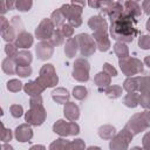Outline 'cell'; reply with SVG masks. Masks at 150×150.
Wrapping results in <instances>:
<instances>
[{
    "label": "cell",
    "instance_id": "6da1fadb",
    "mask_svg": "<svg viewBox=\"0 0 150 150\" xmlns=\"http://www.w3.org/2000/svg\"><path fill=\"white\" fill-rule=\"evenodd\" d=\"M137 21H138L137 19L123 12L118 19L111 22L109 27L110 36L117 42H123V43L132 42V40L138 34V29L135 27Z\"/></svg>",
    "mask_w": 150,
    "mask_h": 150
},
{
    "label": "cell",
    "instance_id": "7a4b0ae2",
    "mask_svg": "<svg viewBox=\"0 0 150 150\" xmlns=\"http://www.w3.org/2000/svg\"><path fill=\"white\" fill-rule=\"evenodd\" d=\"M47 117V111L43 107V100L41 95L32 96L29 98V110L25 114V120L28 124L39 127Z\"/></svg>",
    "mask_w": 150,
    "mask_h": 150
},
{
    "label": "cell",
    "instance_id": "3957f363",
    "mask_svg": "<svg viewBox=\"0 0 150 150\" xmlns=\"http://www.w3.org/2000/svg\"><path fill=\"white\" fill-rule=\"evenodd\" d=\"M124 128L132 135H137L150 128V110H144L131 116Z\"/></svg>",
    "mask_w": 150,
    "mask_h": 150
},
{
    "label": "cell",
    "instance_id": "277c9868",
    "mask_svg": "<svg viewBox=\"0 0 150 150\" xmlns=\"http://www.w3.org/2000/svg\"><path fill=\"white\" fill-rule=\"evenodd\" d=\"M118 66H120L122 73L127 77H132V75L139 74L144 69L143 62L141 60H138L137 57H132V56H128L125 59H120Z\"/></svg>",
    "mask_w": 150,
    "mask_h": 150
},
{
    "label": "cell",
    "instance_id": "5b68a950",
    "mask_svg": "<svg viewBox=\"0 0 150 150\" xmlns=\"http://www.w3.org/2000/svg\"><path fill=\"white\" fill-rule=\"evenodd\" d=\"M53 131L61 137L75 136V135L80 134V125L76 122L57 120L53 125Z\"/></svg>",
    "mask_w": 150,
    "mask_h": 150
},
{
    "label": "cell",
    "instance_id": "8992f818",
    "mask_svg": "<svg viewBox=\"0 0 150 150\" xmlns=\"http://www.w3.org/2000/svg\"><path fill=\"white\" fill-rule=\"evenodd\" d=\"M39 81L46 87V88H52L55 87L59 82V76L56 75L55 68L50 63H46L41 67L40 73H39Z\"/></svg>",
    "mask_w": 150,
    "mask_h": 150
},
{
    "label": "cell",
    "instance_id": "52a82bcc",
    "mask_svg": "<svg viewBox=\"0 0 150 150\" xmlns=\"http://www.w3.org/2000/svg\"><path fill=\"white\" fill-rule=\"evenodd\" d=\"M132 137L134 135L130 131H128L125 128H123L110 139L109 143L110 150H128Z\"/></svg>",
    "mask_w": 150,
    "mask_h": 150
},
{
    "label": "cell",
    "instance_id": "ba28073f",
    "mask_svg": "<svg viewBox=\"0 0 150 150\" xmlns=\"http://www.w3.org/2000/svg\"><path fill=\"white\" fill-rule=\"evenodd\" d=\"M76 39H77V43H79V50L82 56H90L97 49L96 42L91 35H89L87 33H81V34L76 35Z\"/></svg>",
    "mask_w": 150,
    "mask_h": 150
},
{
    "label": "cell",
    "instance_id": "9c48e42d",
    "mask_svg": "<svg viewBox=\"0 0 150 150\" xmlns=\"http://www.w3.org/2000/svg\"><path fill=\"white\" fill-rule=\"evenodd\" d=\"M73 77L79 82H87L89 80L90 64L84 57H79L73 64Z\"/></svg>",
    "mask_w": 150,
    "mask_h": 150
},
{
    "label": "cell",
    "instance_id": "30bf717a",
    "mask_svg": "<svg viewBox=\"0 0 150 150\" xmlns=\"http://www.w3.org/2000/svg\"><path fill=\"white\" fill-rule=\"evenodd\" d=\"M55 26L53 25L50 19H42L38 27L35 28V38L40 41H49L55 32Z\"/></svg>",
    "mask_w": 150,
    "mask_h": 150
},
{
    "label": "cell",
    "instance_id": "8fae6325",
    "mask_svg": "<svg viewBox=\"0 0 150 150\" xmlns=\"http://www.w3.org/2000/svg\"><path fill=\"white\" fill-rule=\"evenodd\" d=\"M88 26L93 30V38L108 34V22L102 15L90 16V19L88 20Z\"/></svg>",
    "mask_w": 150,
    "mask_h": 150
},
{
    "label": "cell",
    "instance_id": "7c38bea8",
    "mask_svg": "<svg viewBox=\"0 0 150 150\" xmlns=\"http://www.w3.org/2000/svg\"><path fill=\"white\" fill-rule=\"evenodd\" d=\"M101 12L103 14L108 15L109 19H110V21L112 22L116 19H118L120 15L124 12L123 4L118 2V1H102Z\"/></svg>",
    "mask_w": 150,
    "mask_h": 150
},
{
    "label": "cell",
    "instance_id": "4fadbf2b",
    "mask_svg": "<svg viewBox=\"0 0 150 150\" xmlns=\"http://www.w3.org/2000/svg\"><path fill=\"white\" fill-rule=\"evenodd\" d=\"M36 56L39 60L46 61L53 56L54 53V45L50 41H40L35 47Z\"/></svg>",
    "mask_w": 150,
    "mask_h": 150
},
{
    "label": "cell",
    "instance_id": "5bb4252c",
    "mask_svg": "<svg viewBox=\"0 0 150 150\" xmlns=\"http://www.w3.org/2000/svg\"><path fill=\"white\" fill-rule=\"evenodd\" d=\"M14 137L20 143L29 142L32 139V137H33V129H32L30 124L23 123V124L18 125L15 128V130H14Z\"/></svg>",
    "mask_w": 150,
    "mask_h": 150
},
{
    "label": "cell",
    "instance_id": "9a60e30c",
    "mask_svg": "<svg viewBox=\"0 0 150 150\" xmlns=\"http://www.w3.org/2000/svg\"><path fill=\"white\" fill-rule=\"evenodd\" d=\"M46 89V87L39 81V79H35L33 81H29L27 82L26 84H23V91L29 95L30 97L32 96H36V95H40L41 93H43Z\"/></svg>",
    "mask_w": 150,
    "mask_h": 150
},
{
    "label": "cell",
    "instance_id": "2e32d148",
    "mask_svg": "<svg viewBox=\"0 0 150 150\" xmlns=\"http://www.w3.org/2000/svg\"><path fill=\"white\" fill-rule=\"evenodd\" d=\"M63 114H64V117L68 121L75 122L80 117V108L76 103L69 101L63 105Z\"/></svg>",
    "mask_w": 150,
    "mask_h": 150
},
{
    "label": "cell",
    "instance_id": "e0dca14e",
    "mask_svg": "<svg viewBox=\"0 0 150 150\" xmlns=\"http://www.w3.org/2000/svg\"><path fill=\"white\" fill-rule=\"evenodd\" d=\"M33 42H34V36L28 32H22V33H20L18 35L16 40L14 41V45L18 48L27 49V48L33 46Z\"/></svg>",
    "mask_w": 150,
    "mask_h": 150
},
{
    "label": "cell",
    "instance_id": "ac0fdd59",
    "mask_svg": "<svg viewBox=\"0 0 150 150\" xmlns=\"http://www.w3.org/2000/svg\"><path fill=\"white\" fill-rule=\"evenodd\" d=\"M94 82H95V84H96V87L98 88L100 91H104V89L108 88L111 83V76L102 70V71H100L95 75Z\"/></svg>",
    "mask_w": 150,
    "mask_h": 150
},
{
    "label": "cell",
    "instance_id": "d6986e66",
    "mask_svg": "<svg viewBox=\"0 0 150 150\" xmlns=\"http://www.w3.org/2000/svg\"><path fill=\"white\" fill-rule=\"evenodd\" d=\"M52 97H53V100H54L56 103L64 105L67 102H69L70 95H69V91H68L66 88L59 87V88H56V89H54V90L52 91Z\"/></svg>",
    "mask_w": 150,
    "mask_h": 150
},
{
    "label": "cell",
    "instance_id": "ffe728a7",
    "mask_svg": "<svg viewBox=\"0 0 150 150\" xmlns=\"http://www.w3.org/2000/svg\"><path fill=\"white\" fill-rule=\"evenodd\" d=\"M123 8H124V13L131 15L132 18H135L137 20L142 14L141 6L136 1H125V2H123Z\"/></svg>",
    "mask_w": 150,
    "mask_h": 150
},
{
    "label": "cell",
    "instance_id": "44dd1931",
    "mask_svg": "<svg viewBox=\"0 0 150 150\" xmlns=\"http://www.w3.org/2000/svg\"><path fill=\"white\" fill-rule=\"evenodd\" d=\"M79 49V43H77V39L76 36H73L70 39L67 40L66 46H64V54L68 57H74L77 53Z\"/></svg>",
    "mask_w": 150,
    "mask_h": 150
},
{
    "label": "cell",
    "instance_id": "7402d4cb",
    "mask_svg": "<svg viewBox=\"0 0 150 150\" xmlns=\"http://www.w3.org/2000/svg\"><path fill=\"white\" fill-rule=\"evenodd\" d=\"M1 69L4 73L8 74V75H13L16 74V61L14 57H6L2 60L1 63Z\"/></svg>",
    "mask_w": 150,
    "mask_h": 150
},
{
    "label": "cell",
    "instance_id": "603a6c76",
    "mask_svg": "<svg viewBox=\"0 0 150 150\" xmlns=\"http://www.w3.org/2000/svg\"><path fill=\"white\" fill-rule=\"evenodd\" d=\"M16 64H21V66H30L32 61H33V55L29 50L22 49L18 53L16 57H15Z\"/></svg>",
    "mask_w": 150,
    "mask_h": 150
},
{
    "label": "cell",
    "instance_id": "cb8c5ba5",
    "mask_svg": "<svg viewBox=\"0 0 150 150\" xmlns=\"http://www.w3.org/2000/svg\"><path fill=\"white\" fill-rule=\"evenodd\" d=\"M97 134H98V136L102 139H111L116 135V129H115L114 125L104 124V125H102V127L98 128Z\"/></svg>",
    "mask_w": 150,
    "mask_h": 150
},
{
    "label": "cell",
    "instance_id": "d4e9b609",
    "mask_svg": "<svg viewBox=\"0 0 150 150\" xmlns=\"http://www.w3.org/2000/svg\"><path fill=\"white\" fill-rule=\"evenodd\" d=\"M123 90L127 93H137L138 90V76L127 77L123 82Z\"/></svg>",
    "mask_w": 150,
    "mask_h": 150
},
{
    "label": "cell",
    "instance_id": "484cf974",
    "mask_svg": "<svg viewBox=\"0 0 150 150\" xmlns=\"http://www.w3.org/2000/svg\"><path fill=\"white\" fill-rule=\"evenodd\" d=\"M53 22V25L55 26V28H61L64 23H66V16L63 15V13L61 12V9H55L52 14H50V18H49Z\"/></svg>",
    "mask_w": 150,
    "mask_h": 150
},
{
    "label": "cell",
    "instance_id": "4316f807",
    "mask_svg": "<svg viewBox=\"0 0 150 150\" xmlns=\"http://www.w3.org/2000/svg\"><path fill=\"white\" fill-rule=\"evenodd\" d=\"M94 40H95L96 47H97V49L100 52H107L111 46L108 34H104V35H101V36H96V38H94Z\"/></svg>",
    "mask_w": 150,
    "mask_h": 150
},
{
    "label": "cell",
    "instance_id": "83f0119b",
    "mask_svg": "<svg viewBox=\"0 0 150 150\" xmlns=\"http://www.w3.org/2000/svg\"><path fill=\"white\" fill-rule=\"evenodd\" d=\"M123 104L128 108H136L139 104V94L137 93H128L123 97Z\"/></svg>",
    "mask_w": 150,
    "mask_h": 150
},
{
    "label": "cell",
    "instance_id": "f1b7e54d",
    "mask_svg": "<svg viewBox=\"0 0 150 150\" xmlns=\"http://www.w3.org/2000/svg\"><path fill=\"white\" fill-rule=\"evenodd\" d=\"M122 93H123V87H121L118 84H110L108 88L104 89V94L109 98H112V100L121 97Z\"/></svg>",
    "mask_w": 150,
    "mask_h": 150
},
{
    "label": "cell",
    "instance_id": "f546056e",
    "mask_svg": "<svg viewBox=\"0 0 150 150\" xmlns=\"http://www.w3.org/2000/svg\"><path fill=\"white\" fill-rule=\"evenodd\" d=\"M114 53L117 55L118 60L120 59H125V57L129 56V48L123 42H116L114 45Z\"/></svg>",
    "mask_w": 150,
    "mask_h": 150
},
{
    "label": "cell",
    "instance_id": "4dcf8cb0",
    "mask_svg": "<svg viewBox=\"0 0 150 150\" xmlns=\"http://www.w3.org/2000/svg\"><path fill=\"white\" fill-rule=\"evenodd\" d=\"M18 32H16V29L12 26V25H9V27L5 30V32H2L1 33V36H2V39L7 42V43H12L13 41H15L16 40V38H18Z\"/></svg>",
    "mask_w": 150,
    "mask_h": 150
},
{
    "label": "cell",
    "instance_id": "1f68e13d",
    "mask_svg": "<svg viewBox=\"0 0 150 150\" xmlns=\"http://www.w3.org/2000/svg\"><path fill=\"white\" fill-rule=\"evenodd\" d=\"M138 91L150 94V76H138Z\"/></svg>",
    "mask_w": 150,
    "mask_h": 150
},
{
    "label": "cell",
    "instance_id": "d6a6232c",
    "mask_svg": "<svg viewBox=\"0 0 150 150\" xmlns=\"http://www.w3.org/2000/svg\"><path fill=\"white\" fill-rule=\"evenodd\" d=\"M69 144L70 142L66 138H57L50 143L48 150H67L69 148Z\"/></svg>",
    "mask_w": 150,
    "mask_h": 150
},
{
    "label": "cell",
    "instance_id": "836d02e7",
    "mask_svg": "<svg viewBox=\"0 0 150 150\" xmlns=\"http://www.w3.org/2000/svg\"><path fill=\"white\" fill-rule=\"evenodd\" d=\"M87 95H88V90H87V88L84 86H76V87H74V89H73V96L76 100L82 101V100H84L87 97Z\"/></svg>",
    "mask_w": 150,
    "mask_h": 150
},
{
    "label": "cell",
    "instance_id": "e575fe53",
    "mask_svg": "<svg viewBox=\"0 0 150 150\" xmlns=\"http://www.w3.org/2000/svg\"><path fill=\"white\" fill-rule=\"evenodd\" d=\"M7 89H8L9 91H12V93H18V91H20L21 89H23V86H22V83H21L20 80H18V79H12V80H9V81L7 82Z\"/></svg>",
    "mask_w": 150,
    "mask_h": 150
},
{
    "label": "cell",
    "instance_id": "d590c367",
    "mask_svg": "<svg viewBox=\"0 0 150 150\" xmlns=\"http://www.w3.org/2000/svg\"><path fill=\"white\" fill-rule=\"evenodd\" d=\"M33 6L32 0H18L15 1V8L20 12H28Z\"/></svg>",
    "mask_w": 150,
    "mask_h": 150
},
{
    "label": "cell",
    "instance_id": "8d00e7d4",
    "mask_svg": "<svg viewBox=\"0 0 150 150\" xmlns=\"http://www.w3.org/2000/svg\"><path fill=\"white\" fill-rule=\"evenodd\" d=\"M49 41L54 45V47L55 46L57 47V46H60V45H62L64 42V35L62 34V32H61L60 28L55 29V32H54V34H53V36H52V39Z\"/></svg>",
    "mask_w": 150,
    "mask_h": 150
},
{
    "label": "cell",
    "instance_id": "74e56055",
    "mask_svg": "<svg viewBox=\"0 0 150 150\" xmlns=\"http://www.w3.org/2000/svg\"><path fill=\"white\" fill-rule=\"evenodd\" d=\"M32 67L30 66H21V64H16V74L20 77H27L32 75Z\"/></svg>",
    "mask_w": 150,
    "mask_h": 150
},
{
    "label": "cell",
    "instance_id": "f35d334b",
    "mask_svg": "<svg viewBox=\"0 0 150 150\" xmlns=\"http://www.w3.org/2000/svg\"><path fill=\"white\" fill-rule=\"evenodd\" d=\"M9 112L14 118H19L23 115V108L20 104H12L9 107Z\"/></svg>",
    "mask_w": 150,
    "mask_h": 150
},
{
    "label": "cell",
    "instance_id": "ab89813d",
    "mask_svg": "<svg viewBox=\"0 0 150 150\" xmlns=\"http://www.w3.org/2000/svg\"><path fill=\"white\" fill-rule=\"evenodd\" d=\"M5 53L7 54L8 57H16L19 50H18V47L14 45V43H7L5 46Z\"/></svg>",
    "mask_w": 150,
    "mask_h": 150
},
{
    "label": "cell",
    "instance_id": "60d3db41",
    "mask_svg": "<svg viewBox=\"0 0 150 150\" xmlns=\"http://www.w3.org/2000/svg\"><path fill=\"white\" fill-rule=\"evenodd\" d=\"M11 25L16 29L18 34L25 32V30H23V23H22V21H21V18H19V16H16V15L13 16L12 20H11Z\"/></svg>",
    "mask_w": 150,
    "mask_h": 150
},
{
    "label": "cell",
    "instance_id": "b9f144b4",
    "mask_svg": "<svg viewBox=\"0 0 150 150\" xmlns=\"http://www.w3.org/2000/svg\"><path fill=\"white\" fill-rule=\"evenodd\" d=\"M1 141H2V143H8L12 138H13V132H12V130L11 129H8V128H6L4 124H2V131H1Z\"/></svg>",
    "mask_w": 150,
    "mask_h": 150
},
{
    "label": "cell",
    "instance_id": "7bdbcfd3",
    "mask_svg": "<svg viewBox=\"0 0 150 150\" xmlns=\"http://www.w3.org/2000/svg\"><path fill=\"white\" fill-rule=\"evenodd\" d=\"M70 149L71 150H86V143L81 138H76L70 142Z\"/></svg>",
    "mask_w": 150,
    "mask_h": 150
},
{
    "label": "cell",
    "instance_id": "ee69618b",
    "mask_svg": "<svg viewBox=\"0 0 150 150\" xmlns=\"http://www.w3.org/2000/svg\"><path fill=\"white\" fill-rule=\"evenodd\" d=\"M138 46L142 49H150V35H141L138 38Z\"/></svg>",
    "mask_w": 150,
    "mask_h": 150
},
{
    "label": "cell",
    "instance_id": "f6af8a7d",
    "mask_svg": "<svg viewBox=\"0 0 150 150\" xmlns=\"http://www.w3.org/2000/svg\"><path fill=\"white\" fill-rule=\"evenodd\" d=\"M139 104L145 110H150V94H139Z\"/></svg>",
    "mask_w": 150,
    "mask_h": 150
},
{
    "label": "cell",
    "instance_id": "bcb514c9",
    "mask_svg": "<svg viewBox=\"0 0 150 150\" xmlns=\"http://www.w3.org/2000/svg\"><path fill=\"white\" fill-rule=\"evenodd\" d=\"M60 29H61L62 34L64 35V38H68V39L73 38V34H74V27H73V26H70L68 22H67V23H64Z\"/></svg>",
    "mask_w": 150,
    "mask_h": 150
},
{
    "label": "cell",
    "instance_id": "7dc6e473",
    "mask_svg": "<svg viewBox=\"0 0 150 150\" xmlns=\"http://www.w3.org/2000/svg\"><path fill=\"white\" fill-rule=\"evenodd\" d=\"M103 71H104V73H107L108 75H110L111 77L117 76V70H116V68H115L112 64L108 63V62L103 63Z\"/></svg>",
    "mask_w": 150,
    "mask_h": 150
},
{
    "label": "cell",
    "instance_id": "c3c4849f",
    "mask_svg": "<svg viewBox=\"0 0 150 150\" xmlns=\"http://www.w3.org/2000/svg\"><path fill=\"white\" fill-rule=\"evenodd\" d=\"M142 146L143 150H150V131H148L142 138Z\"/></svg>",
    "mask_w": 150,
    "mask_h": 150
},
{
    "label": "cell",
    "instance_id": "681fc988",
    "mask_svg": "<svg viewBox=\"0 0 150 150\" xmlns=\"http://www.w3.org/2000/svg\"><path fill=\"white\" fill-rule=\"evenodd\" d=\"M9 25H11V22H9L4 15H1V16H0V30H1V33L5 32V30L9 27Z\"/></svg>",
    "mask_w": 150,
    "mask_h": 150
},
{
    "label": "cell",
    "instance_id": "f907efd6",
    "mask_svg": "<svg viewBox=\"0 0 150 150\" xmlns=\"http://www.w3.org/2000/svg\"><path fill=\"white\" fill-rule=\"evenodd\" d=\"M142 9L144 11L145 14L150 15V0H144L142 2Z\"/></svg>",
    "mask_w": 150,
    "mask_h": 150
},
{
    "label": "cell",
    "instance_id": "816d5d0a",
    "mask_svg": "<svg viewBox=\"0 0 150 150\" xmlns=\"http://www.w3.org/2000/svg\"><path fill=\"white\" fill-rule=\"evenodd\" d=\"M88 5L93 8H96V9H101L102 7V1H89Z\"/></svg>",
    "mask_w": 150,
    "mask_h": 150
},
{
    "label": "cell",
    "instance_id": "f5cc1de1",
    "mask_svg": "<svg viewBox=\"0 0 150 150\" xmlns=\"http://www.w3.org/2000/svg\"><path fill=\"white\" fill-rule=\"evenodd\" d=\"M7 11H8L7 2H6V1H1V2H0V13H1V15H4Z\"/></svg>",
    "mask_w": 150,
    "mask_h": 150
},
{
    "label": "cell",
    "instance_id": "db71d44e",
    "mask_svg": "<svg viewBox=\"0 0 150 150\" xmlns=\"http://www.w3.org/2000/svg\"><path fill=\"white\" fill-rule=\"evenodd\" d=\"M28 150H46V146L42 144H35V145H32Z\"/></svg>",
    "mask_w": 150,
    "mask_h": 150
},
{
    "label": "cell",
    "instance_id": "11a10c76",
    "mask_svg": "<svg viewBox=\"0 0 150 150\" xmlns=\"http://www.w3.org/2000/svg\"><path fill=\"white\" fill-rule=\"evenodd\" d=\"M1 150H14V148L8 143H2L1 144Z\"/></svg>",
    "mask_w": 150,
    "mask_h": 150
},
{
    "label": "cell",
    "instance_id": "9f6ffc18",
    "mask_svg": "<svg viewBox=\"0 0 150 150\" xmlns=\"http://www.w3.org/2000/svg\"><path fill=\"white\" fill-rule=\"evenodd\" d=\"M144 64H145V66H148V67L150 68V55L145 56V59H144Z\"/></svg>",
    "mask_w": 150,
    "mask_h": 150
},
{
    "label": "cell",
    "instance_id": "6f0895ef",
    "mask_svg": "<svg viewBox=\"0 0 150 150\" xmlns=\"http://www.w3.org/2000/svg\"><path fill=\"white\" fill-rule=\"evenodd\" d=\"M86 150H102L100 146H96V145H91V146H88Z\"/></svg>",
    "mask_w": 150,
    "mask_h": 150
},
{
    "label": "cell",
    "instance_id": "680465c9",
    "mask_svg": "<svg viewBox=\"0 0 150 150\" xmlns=\"http://www.w3.org/2000/svg\"><path fill=\"white\" fill-rule=\"evenodd\" d=\"M145 28H146V29L150 32V18H149V19H148V21L145 22Z\"/></svg>",
    "mask_w": 150,
    "mask_h": 150
},
{
    "label": "cell",
    "instance_id": "91938a15",
    "mask_svg": "<svg viewBox=\"0 0 150 150\" xmlns=\"http://www.w3.org/2000/svg\"><path fill=\"white\" fill-rule=\"evenodd\" d=\"M129 150H143V148H139V146H134V148H131V149H129Z\"/></svg>",
    "mask_w": 150,
    "mask_h": 150
},
{
    "label": "cell",
    "instance_id": "94428289",
    "mask_svg": "<svg viewBox=\"0 0 150 150\" xmlns=\"http://www.w3.org/2000/svg\"><path fill=\"white\" fill-rule=\"evenodd\" d=\"M67 150H71V149H70V144H69V148H68V149H67Z\"/></svg>",
    "mask_w": 150,
    "mask_h": 150
}]
</instances>
